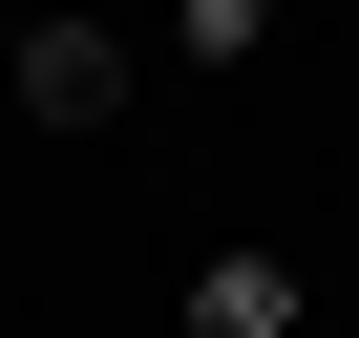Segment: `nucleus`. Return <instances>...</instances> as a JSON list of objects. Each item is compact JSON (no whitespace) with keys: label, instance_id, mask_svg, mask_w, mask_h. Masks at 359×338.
Returning <instances> with one entry per match:
<instances>
[{"label":"nucleus","instance_id":"f03ea898","mask_svg":"<svg viewBox=\"0 0 359 338\" xmlns=\"http://www.w3.org/2000/svg\"><path fill=\"white\" fill-rule=\"evenodd\" d=\"M191 338H296V254H212L191 275Z\"/></svg>","mask_w":359,"mask_h":338},{"label":"nucleus","instance_id":"7ed1b4c3","mask_svg":"<svg viewBox=\"0 0 359 338\" xmlns=\"http://www.w3.org/2000/svg\"><path fill=\"white\" fill-rule=\"evenodd\" d=\"M169 22H191V64H254V43H275V0H169Z\"/></svg>","mask_w":359,"mask_h":338},{"label":"nucleus","instance_id":"f257e3e1","mask_svg":"<svg viewBox=\"0 0 359 338\" xmlns=\"http://www.w3.org/2000/svg\"><path fill=\"white\" fill-rule=\"evenodd\" d=\"M127 106V43L106 22H22V127H106Z\"/></svg>","mask_w":359,"mask_h":338}]
</instances>
